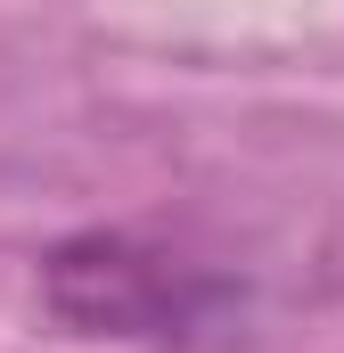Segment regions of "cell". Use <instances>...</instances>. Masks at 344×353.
Listing matches in <instances>:
<instances>
[{"instance_id": "1", "label": "cell", "mask_w": 344, "mask_h": 353, "mask_svg": "<svg viewBox=\"0 0 344 353\" xmlns=\"http://www.w3.org/2000/svg\"><path fill=\"white\" fill-rule=\"evenodd\" d=\"M41 304L74 329V337H115V345L148 353H189L238 329V279L189 263L140 230H83L66 247H50L41 263Z\"/></svg>"}]
</instances>
